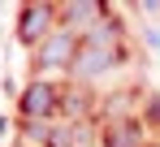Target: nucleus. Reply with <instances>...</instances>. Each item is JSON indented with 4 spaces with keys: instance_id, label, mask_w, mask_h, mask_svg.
I'll return each instance as SVG.
<instances>
[{
    "instance_id": "f257e3e1",
    "label": "nucleus",
    "mask_w": 160,
    "mask_h": 147,
    "mask_svg": "<svg viewBox=\"0 0 160 147\" xmlns=\"http://www.w3.org/2000/svg\"><path fill=\"white\" fill-rule=\"evenodd\" d=\"M48 9H26L22 13V39L26 43H35V39H43V30H48Z\"/></svg>"
},
{
    "instance_id": "f03ea898",
    "label": "nucleus",
    "mask_w": 160,
    "mask_h": 147,
    "mask_svg": "<svg viewBox=\"0 0 160 147\" xmlns=\"http://www.w3.org/2000/svg\"><path fill=\"white\" fill-rule=\"evenodd\" d=\"M69 56H74V39L69 35H52L48 48H43V65H65Z\"/></svg>"
},
{
    "instance_id": "7ed1b4c3",
    "label": "nucleus",
    "mask_w": 160,
    "mask_h": 147,
    "mask_svg": "<svg viewBox=\"0 0 160 147\" xmlns=\"http://www.w3.org/2000/svg\"><path fill=\"white\" fill-rule=\"evenodd\" d=\"M48 108H52V91H48L43 82H39V87H30V91H26V113H35V117H43Z\"/></svg>"
}]
</instances>
